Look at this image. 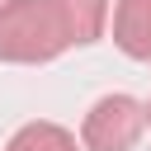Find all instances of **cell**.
I'll use <instances>...</instances> for the list:
<instances>
[{"mask_svg":"<svg viewBox=\"0 0 151 151\" xmlns=\"http://www.w3.org/2000/svg\"><path fill=\"white\" fill-rule=\"evenodd\" d=\"M5 151H76V137L61 123H24Z\"/></svg>","mask_w":151,"mask_h":151,"instance_id":"cell-5","label":"cell"},{"mask_svg":"<svg viewBox=\"0 0 151 151\" xmlns=\"http://www.w3.org/2000/svg\"><path fill=\"white\" fill-rule=\"evenodd\" d=\"M71 47L61 0H5L0 5V61L42 66Z\"/></svg>","mask_w":151,"mask_h":151,"instance_id":"cell-1","label":"cell"},{"mask_svg":"<svg viewBox=\"0 0 151 151\" xmlns=\"http://www.w3.org/2000/svg\"><path fill=\"white\" fill-rule=\"evenodd\" d=\"M113 42L132 61H151V0H118L113 5Z\"/></svg>","mask_w":151,"mask_h":151,"instance_id":"cell-3","label":"cell"},{"mask_svg":"<svg viewBox=\"0 0 151 151\" xmlns=\"http://www.w3.org/2000/svg\"><path fill=\"white\" fill-rule=\"evenodd\" d=\"M146 132V104L132 94H104L90 104L85 123H80V142L85 151H132Z\"/></svg>","mask_w":151,"mask_h":151,"instance_id":"cell-2","label":"cell"},{"mask_svg":"<svg viewBox=\"0 0 151 151\" xmlns=\"http://www.w3.org/2000/svg\"><path fill=\"white\" fill-rule=\"evenodd\" d=\"M61 19L71 33V47H90L104 38L109 24V0H61Z\"/></svg>","mask_w":151,"mask_h":151,"instance_id":"cell-4","label":"cell"},{"mask_svg":"<svg viewBox=\"0 0 151 151\" xmlns=\"http://www.w3.org/2000/svg\"><path fill=\"white\" fill-rule=\"evenodd\" d=\"M146 127H151V104H146Z\"/></svg>","mask_w":151,"mask_h":151,"instance_id":"cell-6","label":"cell"},{"mask_svg":"<svg viewBox=\"0 0 151 151\" xmlns=\"http://www.w3.org/2000/svg\"><path fill=\"white\" fill-rule=\"evenodd\" d=\"M0 5H5V0H0Z\"/></svg>","mask_w":151,"mask_h":151,"instance_id":"cell-7","label":"cell"}]
</instances>
